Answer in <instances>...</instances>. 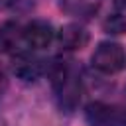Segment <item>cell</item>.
I'll return each instance as SVG.
<instances>
[{"mask_svg": "<svg viewBox=\"0 0 126 126\" xmlns=\"http://www.w3.org/2000/svg\"><path fill=\"white\" fill-rule=\"evenodd\" d=\"M91 65L98 73L104 75H114L120 73L126 67V51L120 43L116 41H102L94 47L91 55Z\"/></svg>", "mask_w": 126, "mask_h": 126, "instance_id": "1", "label": "cell"}, {"mask_svg": "<svg viewBox=\"0 0 126 126\" xmlns=\"http://www.w3.org/2000/svg\"><path fill=\"white\" fill-rule=\"evenodd\" d=\"M55 39V30L45 20H33L24 28V41L32 49H45Z\"/></svg>", "mask_w": 126, "mask_h": 126, "instance_id": "2", "label": "cell"}, {"mask_svg": "<svg viewBox=\"0 0 126 126\" xmlns=\"http://www.w3.org/2000/svg\"><path fill=\"white\" fill-rule=\"evenodd\" d=\"M12 73L22 81H35L43 73V61L32 53L20 51L12 59Z\"/></svg>", "mask_w": 126, "mask_h": 126, "instance_id": "3", "label": "cell"}, {"mask_svg": "<svg viewBox=\"0 0 126 126\" xmlns=\"http://www.w3.org/2000/svg\"><path fill=\"white\" fill-rule=\"evenodd\" d=\"M85 120L91 126H118V110L102 100H93L85 108Z\"/></svg>", "mask_w": 126, "mask_h": 126, "instance_id": "4", "label": "cell"}, {"mask_svg": "<svg viewBox=\"0 0 126 126\" xmlns=\"http://www.w3.org/2000/svg\"><path fill=\"white\" fill-rule=\"evenodd\" d=\"M22 45H26L24 41V28L14 22L8 20L0 26V53L12 55V53H20Z\"/></svg>", "mask_w": 126, "mask_h": 126, "instance_id": "5", "label": "cell"}, {"mask_svg": "<svg viewBox=\"0 0 126 126\" xmlns=\"http://www.w3.org/2000/svg\"><path fill=\"white\" fill-rule=\"evenodd\" d=\"M89 39H91V35L81 24H67L57 32V41L67 51H79V49L87 47Z\"/></svg>", "mask_w": 126, "mask_h": 126, "instance_id": "6", "label": "cell"}, {"mask_svg": "<svg viewBox=\"0 0 126 126\" xmlns=\"http://www.w3.org/2000/svg\"><path fill=\"white\" fill-rule=\"evenodd\" d=\"M102 30H104L106 33H112V35L126 33V16H122V14H112V16H108V18L102 22Z\"/></svg>", "mask_w": 126, "mask_h": 126, "instance_id": "7", "label": "cell"}, {"mask_svg": "<svg viewBox=\"0 0 126 126\" xmlns=\"http://www.w3.org/2000/svg\"><path fill=\"white\" fill-rule=\"evenodd\" d=\"M6 87H8V79H6V71L0 67V94L6 91Z\"/></svg>", "mask_w": 126, "mask_h": 126, "instance_id": "8", "label": "cell"}, {"mask_svg": "<svg viewBox=\"0 0 126 126\" xmlns=\"http://www.w3.org/2000/svg\"><path fill=\"white\" fill-rule=\"evenodd\" d=\"M10 2H12V0H0V8H6Z\"/></svg>", "mask_w": 126, "mask_h": 126, "instance_id": "9", "label": "cell"}, {"mask_svg": "<svg viewBox=\"0 0 126 126\" xmlns=\"http://www.w3.org/2000/svg\"><path fill=\"white\" fill-rule=\"evenodd\" d=\"M116 2H118L120 6H126V0H116Z\"/></svg>", "mask_w": 126, "mask_h": 126, "instance_id": "10", "label": "cell"}]
</instances>
